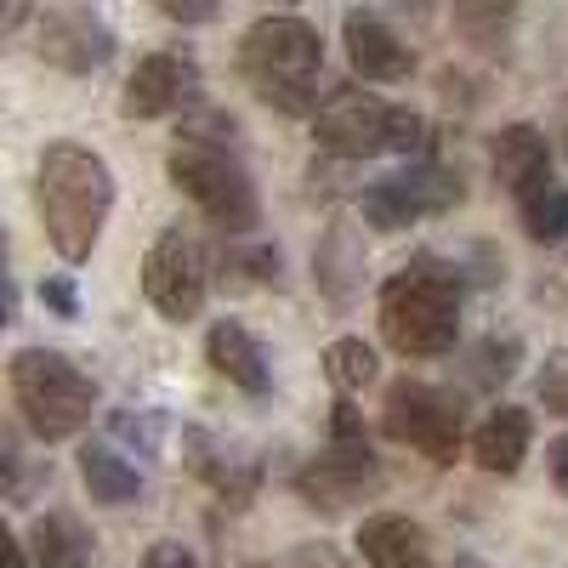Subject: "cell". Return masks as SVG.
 <instances>
[{
  "instance_id": "6da1fadb",
  "label": "cell",
  "mask_w": 568,
  "mask_h": 568,
  "mask_svg": "<svg viewBox=\"0 0 568 568\" xmlns=\"http://www.w3.org/2000/svg\"><path fill=\"white\" fill-rule=\"evenodd\" d=\"M34 200H40V222L52 251L63 262H85L98 251V233L114 211V171L103 154L80 149V142H52L40 154Z\"/></svg>"
},
{
  "instance_id": "7a4b0ae2",
  "label": "cell",
  "mask_w": 568,
  "mask_h": 568,
  "mask_svg": "<svg viewBox=\"0 0 568 568\" xmlns=\"http://www.w3.org/2000/svg\"><path fill=\"white\" fill-rule=\"evenodd\" d=\"M382 336L404 358H444L460 336V273L438 256H415L382 284Z\"/></svg>"
},
{
  "instance_id": "3957f363",
  "label": "cell",
  "mask_w": 568,
  "mask_h": 568,
  "mask_svg": "<svg viewBox=\"0 0 568 568\" xmlns=\"http://www.w3.org/2000/svg\"><path fill=\"white\" fill-rule=\"evenodd\" d=\"M240 69L262 103L278 114H318V74H324V40L302 18H262L245 29Z\"/></svg>"
},
{
  "instance_id": "277c9868",
  "label": "cell",
  "mask_w": 568,
  "mask_h": 568,
  "mask_svg": "<svg viewBox=\"0 0 568 568\" xmlns=\"http://www.w3.org/2000/svg\"><path fill=\"white\" fill-rule=\"evenodd\" d=\"M7 375H12V404H18V415L29 420V433L40 444L74 438L91 420V409H98L91 375L58 347H18Z\"/></svg>"
},
{
  "instance_id": "5b68a950",
  "label": "cell",
  "mask_w": 568,
  "mask_h": 568,
  "mask_svg": "<svg viewBox=\"0 0 568 568\" xmlns=\"http://www.w3.org/2000/svg\"><path fill=\"white\" fill-rule=\"evenodd\" d=\"M171 182L182 187L187 200L200 205L205 222H216L222 233H251L262 222V205H256V182L251 171L233 160L222 142H200V136H182L171 160H165Z\"/></svg>"
},
{
  "instance_id": "8992f818",
  "label": "cell",
  "mask_w": 568,
  "mask_h": 568,
  "mask_svg": "<svg viewBox=\"0 0 568 568\" xmlns=\"http://www.w3.org/2000/svg\"><path fill=\"white\" fill-rule=\"evenodd\" d=\"M375 484H382V466H375V449L364 438V420L358 409L342 398L336 415H329V449L313 455L296 471V495L313 511H347L353 500H364Z\"/></svg>"
},
{
  "instance_id": "52a82bcc",
  "label": "cell",
  "mask_w": 568,
  "mask_h": 568,
  "mask_svg": "<svg viewBox=\"0 0 568 568\" xmlns=\"http://www.w3.org/2000/svg\"><path fill=\"white\" fill-rule=\"evenodd\" d=\"M382 426L393 444H409L415 455H426L433 466H455L466 449V415L449 393L426 387V382H393L387 387V409Z\"/></svg>"
},
{
  "instance_id": "ba28073f",
  "label": "cell",
  "mask_w": 568,
  "mask_h": 568,
  "mask_svg": "<svg viewBox=\"0 0 568 568\" xmlns=\"http://www.w3.org/2000/svg\"><path fill=\"white\" fill-rule=\"evenodd\" d=\"M142 296L154 302L160 318L171 324H187L205 313V296H211V256L200 245V233L187 227H165L160 240L142 256Z\"/></svg>"
},
{
  "instance_id": "9c48e42d",
  "label": "cell",
  "mask_w": 568,
  "mask_h": 568,
  "mask_svg": "<svg viewBox=\"0 0 568 568\" xmlns=\"http://www.w3.org/2000/svg\"><path fill=\"white\" fill-rule=\"evenodd\" d=\"M466 200V187L449 165H409L404 176H387V182H375L369 194H364V216L369 227H382V233H398L420 216H444Z\"/></svg>"
},
{
  "instance_id": "30bf717a",
  "label": "cell",
  "mask_w": 568,
  "mask_h": 568,
  "mask_svg": "<svg viewBox=\"0 0 568 568\" xmlns=\"http://www.w3.org/2000/svg\"><path fill=\"white\" fill-rule=\"evenodd\" d=\"M387 136H393V109L369 91H329L313 114V142L336 160H369V154H387Z\"/></svg>"
},
{
  "instance_id": "8fae6325",
  "label": "cell",
  "mask_w": 568,
  "mask_h": 568,
  "mask_svg": "<svg viewBox=\"0 0 568 568\" xmlns=\"http://www.w3.org/2000/svg\"><path fill=\"white\" fill-rule=\"evenodd\" d=\"M187 103H200V63L187 52H154L131 69L120 114L125 120H165V114H182Z\"/></svg>"
},
{
  "instance_id": "7c38bea8",
  "label": "cell",
  "mask_w": 568,
  "mask_h": 568,
  "mask_svg": "<svg viewBox=\"0 0 568 568\" xmlns=\"http://www.w3.org/2000/svg\"><path fill=\"white\" fill-rule=\"evenodd\" d=\"M342 45H347L353 74H364V80H409V69H415V52L369 12H347Z\"/></svg>"
},
{
  "instance_id": "4fadbf2b",
  "label": "cell",
  "mask_w": 568,
  "mask_h": 568,
  "mask_svg": "<svg viewBox=\"0 0 568 568\" xmlns=\"http://www.w3.org/2000/svg\"><path fill=\"white\" fill-rule=\"evenodd\" d=\"M114 52V40L103 23H91L85 12H58V18H45L40 23V58L52 63V69H69V74H91V69H103Z\"/></svg>"
},
{
  "instance_id": "5bb4252c",
  "label": "cell",
  "mask_w": 568,
  "mask_h": 568,
  "mask_svg": "<svg viewBox=\"0 0 568 568\" xmlns=\"http://www.w3.org/2000/svg\"><path fill=\"white\" fill-rule=\"evenodd\" d=\"M358 557H364V568H438L426 529L409 524V517H398V511L364 517V529H358Z\"/></svg>"
},
{
  "instance_id": "9a60e30c",
  "label": "cell",
  "mask_w": 568,
  "mask_h": 568,
  "mask_svg": "<svg viewBox=\"0 0 568 568\" xmlns=\"http://www.w3.org/2000/svg\"><path fill=\"white\" fill-rule=\"evenodd\" d=\"M489 160H495V182L506 187V194L524 200L529 187H540V182H546V171H551V142H546V131H540V125L517 120V125H506V131L495 136Z\"/></svg>"
},
{
  "instance_id": "2e32d148",
  "label": "cell",
  "mask_w": 568,
  "mask_h": 568,
  "mask_svg": "<svg viewBox=\"0 0 568 568\" xmlns=\"http://www.w3.org/2000/svg\"><path fill=\"white\" fill-rule=\"evenodd\" d=\"M205 358H211V369L222 375L227 387H240V393H251V398H262V393L273 387L267 353L256 347L251 329H245V324H233V318H222L211 336H205Z\"/></svg>"
},
{
  "instance_id": "e0dca14e",
  "label": "cell",
  "mask_w": 568,
  "mask_h": 568,
  "mask_svg": "<svg viewBox=\"0 0 568 568\" xmlns=\"http://www.w3.org/2000/svg\"><path fill=\"white\" fill-rule=\"evenodd\" d=\"M529 438H535L529 409L500 404V409L484 415L478 433H471V460H478L484 471H495V478H511V471L524 466V455H529Z\"/></svg>"
},
{
  "instance_id": "ac0fdd59",
  "label": "cell",
  "mask_w": 568,
  "mask_h": 568,
  "mask_svg": "<svg viewBox=\"0 0 568 568\" xmlns=\"http://www.w3.org/2000/svg\"><path fill=\"white\" fill-rule=\"evenodd\" d=\"M187 444H194L200 455H194V471H200V478L227 500V506H245L251 495H256V484H262V471H256V460L251 455H240V449H216L205 433H194V438H187Z\"/></svg>"
},
{
  "instance_id": "d6986e66",
  "label": "cell",
  "mask_w": 568,
  "mask_h": 568,
  "mask_svg": "<svg viewBox=\"0 0 568 568\" xmlns=\"http://www.w3.org/2000/svg\"><path fill=\"white\" fill-rule=\"evenodd\" d=\"M29 546H34V562L40 568H91V535L80 529V517L69 511H45L34 517V529H29Z\"/></svg>"
},
{
  "instance_id": "ffe728a7",
  "label": "cell",
  "mask_w": 568,
  "mask_h": 568,
  "mask_svg": "<svg viewBox=\"0 0 568 568\" xmlns=\"http://www.w3.org/2000/svg\"><path fill=\"white\" fill-rule=\"evenodd\" d=\"M80 478H85L91 500H103V506H131L142 495V471L109 444H85L80 449Z\"/></svg>"
},
{
  "instance_id": "44dd1931",
  "label": "cell",
  "mask_w": 568,
  "mask_h": 568,
  "mask_svg": "<svg viewBox=\"0 0 568 568\" xmlns=\"http://www.w3.org/2000/svg\"><path fill=\"white\" fill-rule=\"evenodd\" d=\"M517 216H524V233H529L535 245L568 240V187L546 176L540 187H529V194L517 200Z\"/></svg>"
},
{
  "instance_id": "7402d4cb",
  "label": "cell",
  "mask_w": 568,
  "mask_h": 568,
  "mask_svg": "<svg viewBox=\"0 0 568 568\" xmlns=\"http://www.w3.org/2000/svg\"><path fill=\"white\" fill-rule=\"evenodd\" d=\"M324 375H329L342 393H358V387L375 382V353H369L358 336H342V342L324 347Z\"/></svg>"
},
{
  "instance_id": "603a6c76",
  "label": "cell",
  "mask_w": 568,
  "mask_h": 568,
  "mask_svg": "<svg viewBox=\"0 0 568 568\" xmlns=\"http://www.w3.org/2000/svg\"><path fill=\"white\" fill-rule=\"evenodd\" d=\"M511 7L517 0H460V29L466 40H478V45H495L506 40V23H511Z\"/></svg>"
},
{
  "instance_id": "cb8c5ba5",
  "label": "cell",
  "mask_w": 568,
  "mask_h": 568,
  "mask_svg": "<svg viewBox=\"0 0 568 568\" xmlns=\"http://www.w3.org/2000/svg\"><path fill=\"white\" fill-rule=\"evenodd\" d=\"M426 120L415 109H393V136H387V154H426Z\"/></svg>"
},
{
  "instance_id": "d4e9b609",
  "label": "cell",
  "mask_w": 568,
  "mask_h": 568,
  "mask_svg": "<svg viewBox=\"0 0 568 568\" xmlns=\"http://www.w3.org/2000/svg\"><path fill=\"white\" fill-rule=\"evenodd\" d=\"M114 433L131 438L142 455H160V415H154V409H142V415L120 409V415H114Z\"/></svg>"
},
{
  "instance_id": "484cf974",
  "label": "cell",
  "mask_w": 568,
  "mask_h": 568,
  "mask_svg": "<svg viewBox=\"0 0 568 568\" xmlns=\"http://www.w3.org/2000/svg\"><path fill=\"white\" fill-rule=\"evenodd\" d=\"M540 404L551 415H568V353H551L540 364Z\"/></svg>"
},
{
  "instance_id": "4316f807",
  "label": "cell",
  "mask_w": 568,
  "mask_h": 568,
  "mask_svg": "<svg viewBox=\"0 0 568 568\" xmlns=\"http://www.w3.org/2000/svg\"><path fill=\"white\" fill-rule=\"evenodd\" d=\"M154 7H160V18H171V23H182V29H194V23H211V18H216L222 0H154Z\"/></svg>"
},
{
  "instance_id": "83f0119b",
  "label": "cell",
  "mask_w": 568,
  "mask_h": 568,
  "mask_svg": "<svg viewBox=\"0 0 568 568\" xmlns=\"http://www.w3.org/2000/svg\"><path fill=\"white\" fill-rule=\"evenodd\" d=\"M227 267H233V273H245V278L256 284V278H273V273H278V251H233Z\"/></svg>"
},
{
  "instance_id": "f1b7e54d",
  "label": "cell",
  "mask_w": 568,
  "mask_h": 568,
  "mask_svg": "<svg viewBox=\"0 0 568 568\" xmlns=\"http://www.w3.org/2000/svg\"><path fill=\"white\" fill-rule=\"evenodd\" d=\"M136 568H200V562L182 540H160V546H149V557H142Z\"/></svg>"
},
{
  "instance_id": "f546056e",
  "label": "cell",
  "mask_w": 568,
  "mask_h": 568,
  "mask_svg": "<svg viewBox=\"0 0 568 568\" xmlns=\"http://www.w3.org/2000/svg\"><path fill=\"white\" fill-rule=\"evenodd\" d=\"M40 302L52 307L58 318H74V313H80V296H74L69 278H45V284H40Z\"/></svg>"
},
{
  "instance_id": "4dcf8cb0",
  "label": "cell",
  "mask_w": 568,
  "mask_h": 568,
  "mask_svg": "<svg viewBox=\"0 0 568 568\" xmlns=\"http://www.w3.org/2000/svg\"><path fill=\"white\" fill-rule=\"evenodd\" d=\"M546 460H551V484H557V489L568 495V433H562V438H551Z\"/></svg>"
},
{
  "instance_id": "1f68e13d",
  "label": "cell",
  "mask_w": 568,
  "mask_h": 568,
  "mask_svg": "<svg viewBox=\"0 0 568 568\" xmlns=\"http://www.w3.org/2000/svg\"><path fill=\"white\" fill-rule=\"evenodd\" d=\"M0 546H7V568H29V551H23V540H18V535H7Z\"/></svg>"
},
{
  "instance_id": "d6a6232c",
  "label": "cell",
  "mask_w": 568,
  "mask_h": 568,
  "mask_svg": "<svg viewBox=\"0 0 568 568\" xmlns=\"http://www.w3.org/2000/svg\"><path fill=\"white\" fill-rule=\"evenodd\" d=\"M251 568H262V562H251Z\"/></svg>"
}]
</instances>
